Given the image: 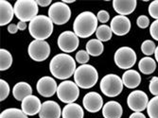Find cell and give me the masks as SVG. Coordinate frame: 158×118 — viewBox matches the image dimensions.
I'll use <instances>...</instances> for the list:
<instances>
[{"label": "cell", "mask_w": 158, "mask_h": 118, "mask_svg": "<svg viewBox=\"0 0 158 118\" xmlns=\"http://www.w3.org/2000/svg\"><path fill=\"white\" fill-rule=\"evenodd\" d=\"M76 63L74 59L67 54H57L49 63L51 75L58 79H67L74 75L76 71Z\"/></svg>", "instance_id": "1"}, {"label": "cell", "mask_w": 158, "mask_h": 118, "mask_svg": "<svg viewBox=\"0 0 158 118\" xmlns=\"http://www.w3.org/2000/svg\"><path fill=\"white\" fill-rule=\"evenodd\" d=\"M98 18L92 11H83L73 23L74 33L81 38H88L97 31Z\"/></svg>", "instance_id": "2"}, {"label": "cell", "mask_w": 158, "mask_h": 118, "mask_svg": "<svg viewBox=\"0 0 158 118\" xmlns=\"http://www.w3.org/2000/svg\"><path fill=\"white\" fill-rule=\"evenodd\" d=\"M28 31L35 40L45 41L53 32V23L46 15H37L30 22Z\"/></svg>", "instance_id": "3"}, {"label": "cell", "mask_w": 158, "mask_h": 118, "mask_svg": "<svg viewBox=\"0 0 158 118\" xmlns=\"http://www.w3.org/2000/svg\"><path fill=\"white\" fill-rule=\"evenodd\" d=\"M98 79L97 69L90 64L80 65L74 73V80L79 88L89 89L96 85Z\"/></svg>", "instance_id": "4"}, {"label": "cell", "mask_w": 158, "mask_h": 118, "mask_svg": "<svg viewBox=\"0 0 158 118\" xmlns=\"http://www.w3.org/2000/svg\"><path fill=\"white\" fill-rule=\"evenodd\" d=\"M13 9L15 16L25 23L31 22L38 13V4L35 0H17Z\"/></svg>", "instance_id": "5"}, {"label": "cell", "mask_w": 158, "mask_h": 118, "mask_svg": "<svg viewBox=\"0 0 158 118\" xmlns=\"http://www.w3.org/2000/svg\"><path fill=\"white\" fill-rule=\"evenodd\" d=\"M123 81L118 75L108 74L100 80L99 88L103 95L109 97L118 96L123 90Z\"/></svg>", "instance_id": "6"}, {"label": "cell", "mask_w": 158, "mask_h": 118, "mask_svg": "<svg viewBox=\"0 0 158 118\" xmlns=\"http://www.w3.org/2000/svg\"><path fill=\"white\" fill-rule=\"evenodd\" d=\"M57 96L62 102L66 104L74 103L80 96L79 86L71 80H64L59 84Z\"/></svg>", "instance_id": "7"}, {"label": "cell", "mask_w": 158, "mask_h": 118, "mask_svg": "<svg viewBox=\"0 0 158 118\" xmlns=\"http://www.w3.org/2000/svg\"><path fill=\"white\" fill-rule=\"evenodd\" d=\"M48 17L55 25H64L71 17V10L64 2H55L48 10Z\"/></svg>", "instance_id": "8"}, {"label": "cell", "mask_w": 158, "mask_h": 118, "mask_svg": "<svg viewBox=\"0 0 158 118\" xmlns=\"http://www.w3.org/2000/svg\"><path fill=\"white\" fill-rule=\"evenodd\" d=\"M114 60L118 67L121 69H130L135 64L136 54L133 48L129 47H122L114 53Z\"/></svg>", "instance_id": "9"}, {"label": "cell", "mask_w": 158, "mask_h": 118, "mask_svg": "<svg viewBox=\"0 0 158 118\" xmlns=\"http://www.w3.org/2000/svg\"><path fill=\"white\" fill-rule=\"evenodd\" d=\"M30 57L35 62H44L50 55V46L46 41L34 40L27 48Z\"/></svg>", "instance_id": "10"}, {"label": "cell", "mask_w": 158, "mask_h": 118, "mask_svg": "<svg viewBox=\"0 0 158 118\" xmlns=\"http://www.w3.org/2000/svg\"><path fill=\"white\" fill-rule=\"evenodd\" d=\"M149 104V97L146 93L140 90L132 92L127 97V105L135 112H141L147 109Z\"/></svg>", "instance_id": "11"}, {"label": "cell", "mask_w": 158, "mask_h": 118, "mask_svg": "<svg viewBox=\"0 0 158 118\" xmlns=\"http://www.w3.org/2000/svg\"><path fill=\"white\" fill-rule=\"evenodd\" d=\"M79 37L72 31H64L58 37V47L65 53L74 52L79 47Z\"/></svg>", "instance_id": "12"}, {"label": "cell", "mask_w": 158, "mask_h": 118, "mask_svg": "<svg viewBox=\"0 0 158 118\" xmlns=\"http://www.w3.org/2000/svg\"><path fill=\"white\" fill-rule=\"evenodd\" d=\"M36 89L42 96L50 97L55 95V93H57L58 86H57V82L53 78L43 77L38 80L36 84Z\"/></svg>", "instance_id": "13"}, {"label": "cell", "mask_w": 158, "mask_h": 118, "mask_svg": "<svg viewBox=\"0 0 158 118\" xmlns=\"http://www.w3.org/2000/svg\"><path fill=\"white\" fill-rule=\"evenodd\" d=\"M131 21L128 17L123 15H118L114 16L111 21V29L113 33H114L118 36H124L129 33L131 31Z\"/></svg>", "instance_id": "14"}, {"label": "cell", "mask_w": 158, "mask_h": 118, "mask_svg": "<svg viewBox=\"0 0 158 118\" xmlns=\"http://www.w3.org/2000/svg\"><path fill=\"white\" fill-rule=\"evenodd\" d=\"M84 109L89 112H98L103 106V99L97 92H90L86 94L82 99Z\"/></svg>", "instance_id": "15"}, {"label": "cell", "mask_w": 158, "mask_h": 118, "mask_svg": "<svg viewBox=\"0 0 158 118\" xmlns=\"http://www.w3.org/2000/svg\"><path fill=\"white\" fill-rule=\"evenodd\" d=\"M21 108H22V111L27 115L33 116L40 112L41 108H42V103L37 96L31 95L27 96L25 99H23Z\"/></svg>", "instance_id": "16"}, {"label": "cell", "mask_w": 158, "mask_h": 118, "mask_svg": "<svg viewBox=\"0 0 158 118\" xmlns=\"http://www.w3.org/2000/svg\"><path fill=\"white\" fill-rule=\"evenodd\" d=\"M61 115L62 110L57 102L49 100L42 104V108L39 112L40 118H60Z\"/></svg>", "instance_id": "17"}, {"label": "cell", "mask_w": 158, "mask_h": 118, "mask_svg": "<svg viewBox=\"0 0 158 118\" xmlns=\"http://www.w3.org/2000/svg\"><path fill=\"white\" fill-rule=\"evenodd\" d=\"M136 4V0H114L113 8L119 15L126 16L135 11Z\"/></svg>", "instance_id": "18"}, {"label": "cell", "mask_w": 158, "mask_h": 118, "mask_svg": "<svg viewBox=\"0 0 158 118\" xmlns=\"http://www.w3.org/2000/svg\"><path fill=\"white\" fill-rule=\"evenodd\" d=\"M122 113V106L117 101H109L102 108V115L104 118H120Z\"/></svg>", "instance_id": "19"}, {"label": "cell", "mask_w": 158, "mask_h": 118, "mask_svg": "<svg viewBox=\"0 0 158 118\" xmlns=\"http://www.w3.org/2000/svg\"><path fill=\"white\" fill-rule=\"evenodd\" d=\"M14 9L6 0L0 1V26H3L8 25L13 18Z\"/></svg>", "instance_id": "20"}, {"label": "cell", "mask_w": 158, "mask_h": 118, "mask_svg": "<svg viewBox=\"0 0 158 118\" xmlns=\"http://www.w3.org/2000/svg\"><path fill=\"white\" fill-rule=\"evenodd\" d=\"M122 81L125 87L129 89H135L141 83V76L135 70H127L123 73Z\"/></svg>", "instance_id": "21"}, {"label": "cell", "mask_w": 158, "mask_h": 118, "mask_svg": "<svg viewBox=\"0 0 158 118\" xmlns=\"http://www.w3.org/2000/svg\"><path fill=\"white\" fill-rule=\"evenodd\" d=\"M12 95L16 100L23 101V99H25L27 96L32 95V88L27 82H24V81L18 82L13 87Z\"/></svg>", "instance_id": "22"}, {"label": "cell", "mask_w": 158, "mask_h": 118, "mask_svg": "<svg viewBox=\"0 0 158 118\" xmlns=\"http://www.w3.org/2000/svg\"><path fill=\"white\" fill-rule=\"evenodd\" d=\"M84 112L82 108L77 103L67 104L62 112L63 118H83Z\"/></svg>", "instance_id": "23"}, {"label": "cell", "mask_w": 158, "mask_h": 118, "mask_svg": "<svg viewBox=\"0 0 158 118\" xmlns=\"http://www.w3.org/2000/svg\"><path fill=\"white\" fill-rule=\"evenodd\" d=\"M139 71L145 75H151L156 69V63L151 57H144L139 61Z\"/></svg>", "instance_id": "24"}, {"label": "cell", "mask_w": 158, "mask_h": 118, "mask_svg": "<svg viewBox=\"0 0 158 118\" xmlns=\"http://www.w3.org/2000/svg\"><path fill=\"white\" fill-rule=\"evenodd\" d=\"M104 50V47L102 42H100L98 39H93L87 42L86 43V51L93 57H98L102 54Z\"/></svg>", "instance_id": "25"}, {"label": "cell", "mask_w": 158, "mask_h": 118, "mask_svg": "<svg viewBox=\"0 0 158 118\" xmlns=\"http://www.w3.org/2000/svg\"><path fill=\"white\" fill-rule=\"evenodd\" d=\"M12 64V56L5 48L0 49V70L5 71Z\"/></svg>", "instance_id": "26"}, {"label": "cell", "mask_w": 158, "mask_h": 118, "mask_svg": "<svg viewBox=\"0 0 158 118\" xmlns=\"http://www.w3.org/2000/svg\"><path fill=\"white\" fill-rule=\"evenodd\" d=\"M96 35H97L98 40H99L100 42H108L112 38L113 31L110 26H108L106 25H102V26H98Z\"/></svg>", "instance_id": "27"}, {"label": "cell", "mask_w": 158, "mask_h": 118, "mask_svg": "<svg viewBox=\"0 0 158 118\" xmlns=\"http://www.w3.org/2000/svg\"><path fill=\"white\" fill-rule=\"evenodd\" d=\"M0 118H27V115L22 110L10 108L4 110L0 114Z\"/></svg>", "instance_id": "28"}, {"label": "cell", "mask_w": 158, "mask_h": 118, "mask_svg": "<svg viewBox=\"0 0 158 118\" xmlns=\"http://www.w3.org/2000/svg\"><path fill=\"white\" fill-rule=\"evenodd\" d=\"M147 112L150 118H158V96L149 101Z\"/></svg>", "instance_id": "29"}, {"label": "cell", "mask_w": 158, "mask_h": 118, "mask_svg": "<svg viewBox=\"0 0 158 118\" xmlns=\"http://www.w3.org/2000/svg\"><path fill=\"white\" fill-rule=\"evenodd\" d=\"M155 49H156L155 43L153 41H151V40L144 41L141 45V51L146 56H151L153 53H155Z\"/></svg>", "instance_id": "30"}, {"label": "cell", "mask_w": 158, "mask_h": 118, "mask_svg": "<svg viewBox=\"0 0 158 118\" xmlns=\"http://www.w3.org/2000/svg\"><path fill=\"white\" fill-rule=\"evenodd\" d=\"M10 95V86L4 79H0V101H4Z\"/></svg>", "instance_id": "31"}, {"label": "cell", "mask_w": 158, "mask_h": 118, "mask_svg": "<svg viewBox=\"0 0 158 118\" xmlns=\"http://www.w3.org/2000/svg\"><path fill=\"white\" fill-rule=\"evenodd\" d=\"M89 56L90 55L87 53V51H86V50H80L76 54V61L79 63H81V65L86 64L89 62Z\"/></svg>", "instance_id": "32"}, {"label": "cell", "mask_w": 158, "mask_h": 118, "mask_svg": "<svg viewBox=\"0 0 158 118\" xmlns=\"http://www.w3.org/2000/svg\"><path fill=\"white\" fill-rule=\"evenodd\" d=\"M149 89L152 95L157 96H158V77H153L150 80Z\"/></svg>", "instance_id": "33"}, {"label": "cell", "mask_w": 158, "mask_h": 118, "mask_svg": "<svg viewBox=\"0 0 158 118\" xmlns=\"http://www.w3.org/2000/svg\"><path fill=\"white\" fill-rule=\"evenodd\" d=\"M149 13L152 18L158 20V0H154L150 4Z\"/></svg>", "instance_id": "34"}, {"label": "cell", "mask_w": 158, "mask_h": 118, "mask_svg": "<svg viewBox=\"0 0 158 118\" xmlns=\"http://www.w3.org/2000/svg\"><path fill=\"white\" fill-rule=\"evenodd\" d=\"M136 25L140 28H147L150 25V19L146 15H140L136 20Z\"/></svg>", "instance_id": "35"}, {"label": "cell", "mask_w": 158, "mask_h": 118, "mask_svg": "<svg viewBox=\"0 0 158 118\" xmlns=\"http://www.w3.org/2000/svg\"><path fill=\"white\" fill-rule=\"evenodd\" d=\"M150 34L153 40L158 41V20H155L152 23L150 26Z\"/></svg>", "instance_id": "36"}, {"label": "cell", "mask_w": 158, "mask_h": 118, "mask_svg": "<svg viewBox=\"0 0 158 118\" xmlns=\"http://www.w3.org/2000/svg\"><path fill=\"white\" fill-rule=\"evenodd\" d=\"M97 18L98 20L100 22V23H106L108 22V20L110 19V15H109V13L104 10H99L97 14Z\"/></svg>", "instance_id": "37"}, {"label": "cell", "mask_w": 158, "mask_h": 118, "mask_svg": "<svg viewBox=\"0 0 158 118\" xmlns=\"http://www.w3.org/2000/svg\"><path fill=\"white\" fill-rule=\"evenodd\" d=\"M17 31H18V26H17V25H15V24H10V25H9V26H8V31H9L10 33L14 34V33H16V32H17Z\"/></svg>", "instance_id": "38"}, {"label": "cell", "mask_w": 158, "mask_h": 118, "mask_svg": "<svg viewBox=\"0 0 158 118\" xmlns=\"http://www.w3.org/2000/svg\"><path fill=\"white\" fill-rule=\"evenodd\" d=\"M36 2H37L38 6H41V7H48L51 4L50 0H37Z\"/></svg>", "instance_id": "39"}, {"label": "cell", "mask_w": 158, "mask_h": 118, "mask_svg": "<svg viewBox=\"0 0 158 118\" xmlns=\"http://www.w3.org/2000/svg\"><path fill=\"white\" fill-rule=\"evenodd\" d=\"M129 118H146L145 114H143L142 112H134L130 115Z\"/></svg>", "instance_id": "40"}, {"label": "cell", "mask_w": 158, "mask_h": 118, "mask_svg": "<svg viewBox=\"0 0 158 118\" xmlns=\"http://www.w3.org/2000/svg\"><path fill=\"white\" fill-rule=\"evenodd\" d=\"M17 26H18V29L19 31H25L27 28V25L25 22H22V21H19L18 24H17Z\"/></svg>", "instance_id": "41"}, {"label": "cell", "mask_w": 158, "mask_h": 118, "mask_svg": "<svg viewBox=\"0 0 158 118\" xmlns=\"http://www.w3.org/2000/svg\"><path fill=\"white\" fill-rule=\"evenodd\" d=\"M154 55H155L156 61H157V63H158V46L156 47V49H155V53H154Z\"/></svg>", "instance_id": "42"}, {"label": "cell", "mask_w": 158, "mask_h": 118, "mask_svg": "<svg viewBox=\"0 0 158 118\" xmlns=\"http://www.w3.org/2000/svg\"><path fill=\"white\" fill-rule=\"evenodd\" d=\"M63 2L64 3H74L75 2V0H63Z\"/></svg>", "instance_id": "43"}]
</instances>
